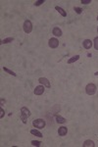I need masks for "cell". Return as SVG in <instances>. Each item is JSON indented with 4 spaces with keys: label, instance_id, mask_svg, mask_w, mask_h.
<instances>
[{
    "label": "cell",
    "instance_id": "20",
    "mask_svg": "<svg viewBox=\"0 0 98 147\" xmlns=\"http://www.w3.org/2000/svg\"><path fill=\"white\" fill-rule=\"evenodd\" d=\"M74 10L76 11V13H77V14H79V15L82 13V9H81V8H79V7H74Z\"/></svg>",
    "mask_w": 98,
    "mask_h": 147
},
{
    "label": "cell",
    "instance_id": "5",
    "mask_svg": "<svg viewBox=\"0 0 98 147\" xmlns=\"http://www.w3.org/2000/svg\"><path fill=\"white\" fill-rule=\"evenodd\" d=\"M48 45H49L50 48H53V49L54 48H57L59 46V40L57 38H55V37L50 38L49 41H48Z\"/></svg>",
    "mask_w": 98,
    "mask_h": 147
},
{
    "label": "cell",
    "instance_id": "10",
    "mask_svg": "<svg viewBox=\"0 0 98 147\" xmlns=\"http://www.w3.org/2000/svg\"><path fill=\"white\" fill-rule=\"evenodd\" d=\"M67 132H68V129L66 127H61L58 129V134L60 136H65L67 134Z\"/></svg>",
    "mask_w": 98,
    "mask_h": 147
},
{
    "label": "cell",
    "instance_id": "21",
    "mask_svg": "<svg viewBox=\"0 0 98 147\" xmlns=\"http://www.w3.org/2000/svg\"><path fill=\"white\" fill-rule=\"evenodd\" d=\"M42 3H44V0H37L34 2V6H40Z\"/></svg>",
    "mask_w": 98,
    "mask_h": 147
},
{
    "label": "cell",
    "instance_id": "2",
    "mask_svg": "<svg viewBox=\"0 0 98 147\" xmlns=\"http://www.w3.org/2000/svg\"><path fill=\"white\" fill-rule=\"evenodd\" d=\"M33 126L35 129H44V127L46 126V123L43 119H36L33 121Z\"/></svg>",
    "mask_w": 98,
    "mask_h": 147
},
{
    "label": "cell",
    "instance_id": "22",
    "mask_svg": "<svg viewBox=\"0 0 98 147\" xmlns=\"http://www.w3.org/2000/svg\"><path fill=\"white\" fill-rule=\"evenodd\" d=\"M80 3H82V4H89V3H91V0H81Z\"/></svg>",
    "mask_w": 98,
    "mask_h": 147
},
{
    "label": "cell",
    "instance_id": "14",
    "mask_svg": "<svg viewBox=\"0 0 98 147\" xmlns=\"http://www.w3.org/2000/svg\"><path fill=\"white\" fill-rule=\"evenodd\" d=\"M79 59V55H75V56H73L72 58H70L69 60H68V64H73L76 61H78Z\"/></svg>",
    "mask_w": 98,
    "mask_h": 147
},
{
    "label": "cell",
    "instance_id": "17",
    "mask_svg": "<svg viewBox=\"0 0 98 147\" xmlns=\"http://www.w3.org/2000/svg\"><path fill=\"white\" fill-rule=\"evenodd\" d=\"M14 40L13 37H7V38H4L2 41H1V44H7V43H10Z\"/></svg>",
    "mask_w": 98,
    "mask_h": 147
},
{
    "label": "cell",
    "instance_id": "11",
    "mask_svg": "<svg viewBox=\"0 0 98 147\" xmlns=\"http://www.w3.org/2000/svg\"><path fill=\"white\" fill-rule=\"evenodd\" d=\"M55 119H56V122L58 124H65L67 122V120L65 119V118H63L62 116H60V115H56Z\"/></svg>",
    "mask_w": 98,
    "mask_h": 147
},
{
    "label": "cell",
    "instance_id": "4",
    "mask_svg": "<svg viewBox=\"0 0 98 147\" xmlns=\"http://www.w3.org/2000/svg\"><path fill=\"white\" fill-rule=\"evenodd\" d=\"M23 28H24V32H25L26 33H31L32 31H33V24H32V22L29 21V20L25 21Z\"/></svg>",
    "mask_w": 98,
    "mask_h": 147
},
{
    "label": "cell",
    "instance_id": "18",
    "mask_svg": "<svg viewBox=\"0 0 98 147\" xmlns=\"http://www.w3.org/2000/svg\"><path fill=\"white\" fill-rule=\"evenodd\" d=\"M93 45H94V48H95L96 50H98V36L94 38V40H93Z\"/></svg>",
    "mask_w": 98,
    "mask_h": 147
},
{
    "label": "cell",
    "instance_id": "6",
    "mask_svg": "<svg viewBox=\"0 0 98 147\" xmlns=\"http://www.w3.org/2000/svg\"><path fill=\"white\" fill-rule=\"evenodd\" d=\"M44 91H45L44 85L40 84V85H37V86L34 88V91H33V92H34L35 95H41V94L44 93Z\"/></svg>",
    "mask_w": 98,
    "mask_h": 147
},
{
    "label": "cell",
    "instance_id": "16",
    "mask_svg": "<svg viewBox=\"0 0 98 147\" xmlns=\"http://www.w3.org/2000/svg\"><path fill=\"white\" fill-rule=\"evenodd\" d=\"M3 71H4V72H6V73H8L9 75H12L13 77H16V76H17V74H15L13 71L9 70L8 68H6V67H3Z\"/></svg>",
    "mask_w": 98,
    "mask_h": 147
},
{
    "label": "cell",
    "instance_id": "15",
    "mask_svg": "<svg viewBox=\"0 0 98 147\" xmlns=\"http://www.w3.org/2000/svg\"><path fill=\"white\" fill-rule=\"evenodd\" d=\"M31 133L33 134V135H35V136H38V137H43L42 136V133H41L39 130H37V129H32L31 130Z\"/></svg>",
    "mask_w": 98,
    "mask_h": 147
},
{
    "label": "cell",
    "instance_id": "23",
    "mask_svg": "<svg viewBox=\"0 0 98 147\" xmlns=\"http://www.w3.org/2000/svg\"><path fill=\"white\" fill-rule=\"evenodd\" d=\"M0 112H1V115H0V118H2L4 117V115H5V112H4V110H3V108H0Z\"/></svg>",
    "mask_w": 98,
    "mask_h": 147
},
{
    "label": "cell",
    "instance_id": "25",
    "mask_svg": "<svg viewBox=\"0 0 98 147\" xmlns=\"http://www.w3.org/2000/svg\"><path fill=\"white\" fill-rule=\"evenodd\" d=\"M97 32H98V28H97Z\"/></svg>",
    "mask_w": 98,
    "mask_h": 147
},
{
    "label": "cell",
    "instance_id": "1",
    "mask_svg": "<svg viewBox=\"0 0 98 147\" xmlns=\"http://www.w3.org/2000/svg\"><path fill=\"white\" fill-rule=\"evenodd\" d=\"M31 116V111L27 108V107H22L21 108V120L23 121L24 124H27V120L28 118Z\"/></svg>",
    "mask_w": 98,
    "mask_h": 147
},
{
    "label": "cell",
    "instance_id": "3",
    "mask_svg": "<svg viewBox=\"0 0 98 147\" xmlns=\"http://www.w3.org/2000/svg\"><path fill=\"white\" fill-rule=\"evenodd\" d=\"M96 89L97 87L94 83H88L86 86H85V92L88 94V95H93L95 94L96 92Z\"/></svg>",
    "mask_w": 98,
    "mask_h": 147
},
{
    "label": "cell",
    "instance_id": "24",
    "mask_svg": "<svg viewBox=\"0 0 98 147\" xmlns=\"http://www.w3.org/2000/svg\"><path fill=\"white\" fill-rule=\"evenodd\" d=\"M94 75H95V76H98V72H96V73L94 74Z\"/></svg>",
    "mask_w": 98,
    "mask_h": 147
},
{
    "label": "cell",
    "instance_id": "7",
    "mask_svg": "<svg viewBox=\"0 0 98 147\" xmlns=\"http://www.w3.org/2000/svg\"><path fill=\"white\" fill-rule=\"evenodd\" d=\"M38 82L40 84L44 85V86H46L47 88H50L51 87V84H50V82L46 78H38Z\"/></svg>",
    "mask_w": 98,
    "mask_h": 147
},
{
    "label": "cell",
    "instance_id": "13",
    "mask_svg": "<svg viewBox=\"0 0 98 147\" xmlns=\"http://www.w3.org/2000/svg\"><path fill=\"white\" fill-rule=\"evenodd\" d=\"M84 147H94L95 146V143L92 141V140H85L82 144Z\"/></svg>",
    "mask_w": 98,
    "mask_h": 147
},
{
    "label": "cell",
    "instance_id": "19",
    "mask_svg": "<svg viewBox=\"0 0 98 147\" xmlns=\"http://www.w3.org/2000/svg\"><path fill=\"white\" fill-rule=\"evenodd\" d=\"M32 144L33 145V146H40V144H41V141H38V140H33L32 141Z\"/></svg>",
    "mask_w": 98,
    "mask_h": 147
},
{
    "label": "cell",
    "instance_id": "26",
    "mask_svg": "<svg viewBox=\"0 0 98 147\" xmlns=\"http://www.w3.org/2000/svg\"><path fill=\"white\" fill-rule=\"evenodd\" d=\"M97 20H98V16H97Z\"/></svg>",
    "mask_w": 98,
    "mask_h": 147
},
{
    "label": "cell",
    "instance_id": "12",
    "mask_svg": "<svg viewBox=\"0 0 98 147\" xmlns=\"http://www.w3.org/2000/svg\"><path fill=\"white\" fill-rule=\"evenodd\" d=\"M55 9H56V11H58L60 13V15H61L62 17H67V12L63 8H61V7H59V6H56Z\"/></svg>",
    "mask_w": 98,
    "mask_h": 147
},
{
    "label": "cell",
    "instance_id": "9",
    "mask_svg": "<svg viewBox=\"0 0 98 147\" xmlns=\"http://www.w3.org/2000/svg\"><path fill=\"white\" fill-rule=\"evenodd\" d=\"M52 33H53L55 36H57V37H60V36H62L63 32L61 31V28H53V31H52Z\"/></svg>",
    "mask_w": 98,
    "mask_h": 147
},
{
    "label": "cell",
    "instance_id": "8",
    "mask_svg": "<svg viewBox=\"0 0 98 147\" xmlns=\"http://www.w3.org/2000/svg\"><path fill=\"white\" fill-rule=\"evenodd\" d=\"M92 44H93V42L90 40V39H84V42H82V45H84V47L85 49H87V50L92 47Z\"/></svg>",
    "mask_w": 98,
    "mask_h": 147
}]
</instances>
